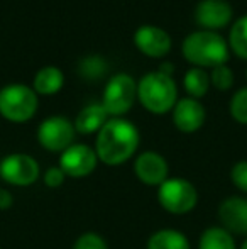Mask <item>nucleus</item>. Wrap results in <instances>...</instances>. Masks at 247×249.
Wrapping results in <instances>:
<instances>
[{"instance_id":"27","label":"nucleus","mask_w":247,"mask_h":249,"mask_svg":"<svg viewBox=\"0 0 247 249\" xmlns=\"http://www.w3.org/2000/svg\"><path fill=\"white\" fill-rule=\"evenodd\" d=\"M12 203H14V197L10 195V192L0 188V210L10 209V207H12Z\"/></svg>"},{"instance_id":"17","label":"nucleus","mask_w":247,"mask_h":249,"mask_svg":"<svg viewBox=\"0 0 247 249\" xmlns=\"http://www.w3.org/2000/svg\"><path fill=\"white\" fill-rule=\"evenodd\" d=\"M148 249H190V243L180 231L161 229L149 237Z\"/></svg>"},{"instance_id":"16","label":"nucleus","mask_w":247,"mask_h":249,"mask_svg":"<svg viewBox=\"0 0 247 249\" xmlns=\"http://www.w3.org/2000/svg\"><path fill=\"white\" fill-rule=\"evenodd\" d=\"M65 85V75L56 66H44L34 76V92L37 95H54Z\"/></svg>"},{"instance_id":"4","label":"nucleus","mask_w":247,"mask_h":249,"mask_svg":"<svg viewBox=\"0 0 247 249\" xmlns=\"http://www.w3.org/2000/svg\"><path fill=\"white\" fill-rule=\"evenodd\" d=\"M37 93L22 83H12L0 90V115L9 122L22 124L37 110Z\"/></svg>"},{"instance_id":"18","label":"nucleus","mask_w":247,"mask_h":249,"mask_svg":"<svg viewBox=\"0 0 247 249\" xmlns=\"http://www.w3.org/2000/svg\"><path fill=\"white\" fill-rule=\"evenodd\" d=\"M183 85H185L186 93L191 99H201V97L207 95L208 87H210V75L205 71L203 68H190L185 73V78H183Z\"/></svg>"},{"instance_id":"28","label":"nucleus","mask_w":247,"mask_h":249,"mask_svg":"<svg viewBox=\"0 0 247 249\" xmlns=\"http://www.w3.org/2000/svg\"><path fill=\"white\" fill-rule=\"evenodd\" d=\"M159 73H163V75H168V76H173V73H175V66H173V63H163V65H159Z\"/></svg>"},{"instance_id":"10","label":"nucleus","mask_w":247,"mask_h":249,"mask_svg":"<svg viewBox=\"0 0 247 249\" xmlns=\"http://www.w3.org/2000/svg\"><path fill=\"white\" fill-rule=\"evenodd\" d=\"M234 9L227 0H200L195 9V22L203 31L224 29L231 24Z\"/></svg>"},{"instance_id":"1","label":"nucleus","mask_w":247,"mask_h":249,"mask_svg":"<svg viewBox=\"0 0 247 249\" xmlns=\"http://www.w3.org/2000/svg\"><path fill=\"white\" fill-rule=\"evenodd\" d=\"M139 131L131 121L120 117L109 119L99 131L95 153L102 163L109 166L122 164L134 156L139 146Z\"/></svg>"},{"instance_id":"15","label":"nucleus","mask_w":247,"mask_h":249,"mask_svg":"<svg viewBox=\"0 0 247 249\" xmlns=\"http://www.w3.org/2000/svg\"><path fill=\"white\" fill-rule=\"evenodd\" d=\"M109 121L105 107L102 104H90L80 110L75 119V131L80 134H93L99 132Z\"/></svg>"},{"instance_id":"12","label":"nucleus","mask_w":247,"mask_h":249,"mask_svg":"<svg viewBox=\"0 0 247 249\" xmlns=\"http://www.w3.org/2000/svg\"><path fill=\"white\" fill-rule=\"evenodd\" d=\"M134 173L144 185L159 187L168 180L169 168L166 160L156 151H146L137 156L134 163Z\"/></svg>"},{"instance_id":"8","label":"nucleus","mask_w":247,"mask_h":249,"mask_svg":"<svg viewBox=\"0 0 247 249\" xmlns=\"http://www.w3.org/2000/svg\"><path fill=\"white\" fill-rule=\"evenodd\" d=\"M39 175V164L29 154L14 153L3 158V161L0 163V177L7 183L16 185V187H29L36 183Z\"/></svg>"},{"instance_id":"3","label":"nucleus","mask_w":247,"mask_h":249,"mask_svg":"<svg viewBox=\"0 0 247 249\" xmlns=\"http://www.w3.org/2000/svg\"><path fill=\"white\" fill-rule=\"evenodd\" d=\"M137 99L148 112L161 115L173 110L178 102V89L173 76L151 71L139 80Z\"/></svg>"},{"instance_id":"11","label":"nucleus","mask_w":247,"mask_h":249,"mask_svg":"<svg viewBox=\"0 0 247 249\" xmlns=\"http://www.w3.org/2000/svg\"><path fill=\"white\" fill-rule=\"evenodd\" d=\"M134 44L148 58H165L171 51V37L165 29L152 24H144L134 33Z\"/></svg>"},{"instance_id":"2","label":"nucleus","mask_w":247,"mask_h":249,"mask_svg":"<svg viewBox=\"0 0 247 249\" xmlns=\"http://www.w3.org/2000/svg\"><path fill=\"white\" fill-rule=\"evenodd\" d=\"M181 53L185 59L197 68H217L227 63L229 43L217 33L197 31L183 39Z\"/></svg>"},{"instance_id":"20","label":"nucleus","mask_w":247,"mask_h":249,"mask_svg":"<svg viewBox=\"0 0 247 249\" xmlns=\"http://www.w3.org/2000/svg\"><path fill=\"white\" fill-rule=\"evenodd\" d=\"M227 43L229 50H232L235 56L247 59V16H242L232 24Z\"/></svg>"},{"instance_id":"19","label":"nucleus","mask_w":247,"mask_h":249,"mask_svg":"<svg viewBox=\"0 0 247 249\" xmlns=\"http://www.w3.org/2000/svg\"><path fill=\"white\" fill-rule=\"evenodd\" d=\"M198 249H235V243L224 227H210L201 234Z\"/></svg>"},{"instance_id":"21","label":"nucleus","mask_w":247,"mask_h":249,"mask_svg":"<svg viewBox=\"0 0 247 249\" xmlns=\"http://www.w3.org/2000/svg\"><path fill=\"white\" fill-rule=\"evenodd\" d=\"M78 71L86 80H99L107 73V61L102 56H86L80 61Z\"/></svg>"},{"instance_id":"25","label":"nucleus","mask_w":247,"mask_h":249,"mask_svg":"<svg viewBox=\"0 0 247 249\" xmlns=\"http://www.w3.org/2000/svg\"><path fill=\"white\" fill-rule=\"evenodd\" d=\"M231 178L232 183L239 188L241 192L247 194V161H239V163L234 164L231 171Z\"/></svg>"},{"instance_id":"7","label":"nucleus","mask_w":247,"mask_h":249,"mask_svg":"<svg viewBox=\"0 0 247 249\" xmlns=\"http://www.w3.org/2000/svg\"><path fill=\"white\" fill-rule=\"evenodd\" d=\"M75 124L63 115H53L43 121L37 129V141L44 149L53 153H63L73 144L75 139Z\"/></svg>"},{"instance_id":"5","label":"nucleus","mask_w":247,"mask_h":249,"mask_svg":"<svg viewBox=\"0 0 247 249\" xmlns=\"http://www.w3.org/2000/svg\"><path fill=\"white\" fill-rule=\"evenodd\" d=\"M137 99V82L129 73H117L107 82L102 105L112 117H122Z\"/></svg>"},{"instance_id":"22","label":"nucleus","mask_w":247,"mask_h":249,"mask_svg":"<svg viewBox=\"0 0 247 249\" xmlns=\"http://www.w3.org/2000/svg\"><path fill=\"white\" fill-rule=\"evenodd\" d=\"M229 110H231V115L239 124L247 125V87L234 93L231 105H229Z\"/></svg>"},{"instance_id":"29","label":"nucleus","mask_w":247,"mask_h":249,"mask_svg":"<svg viewBox=\"0 0 247 249\" xmlns=\"http://www.w3.org/2000/svg\"><path fill=\"white\" fill-rule=\"evenodd\" d=\"M241 249H247V239L244 241V243H242V246H241Z\"/></svg>"},{"instance_id":"26","label":"nucleus","mask_w":247,"mask_h":249,"mask_svg":"<svg viewBox=\"0 0 247 249\" xmlns=\"http://www.w3.org/2000/svg\"><path fill=\"white\" fill-rule=\"evenodd\" d=\"M65 178H66V175L60 166H51V168H48L46 173H44V183L51 188H56V187H61Z\"/></svg>"},{"instance_id":"14","label":"nucleus","mask_w":247,"mask_h":249,"mask_svg":"<svg viewBox=\"0 0 247 249\" xmlns=\"http://www.w3.org/2000/svg\"><path fill=\"white\" fill-rule=\"evenodd\" d=\"M218 219L227 232L247 236V198H225L218 207Z\"/></svg>"},{"instance_id":"6","label":"nucleus","mask_w":247,"mask_h":249,"mask_svg":"<svg viewBox=\"0 0 247 249\" xmlns=\"http://www.w3.org/2000/svg\"><path fill=\"white\" fill-rule=\"evenodd\" d=\"M159 205L169 213H188L198 202L197 188L185 178H168L158 190Z\"/></svg>"},{"instance_id":"23","label":"nucleus","mask_w":247,"mask_h":249,"mask_svg":"<svg viewBox=\"0 0 247 249\" xmlns=\"http://www.w3.org/2000/svg\"><path fill=\"white\" fill-rule=\"evenodd\" d=\"M210 83L220 92H227L234 85V71L227 65L217 66L210 73Z\"/></svg>"},{"instance_id":"24","label":"nucleus","mask_w":247,"mask_h":249,"mask_svg":"<svg viewBox=\"0 0 247 249\" xmlns=\"http://www.w3.org/2000/svg\"><path fill=\"white\" fill-rule=\"evenodd\" d=\"M73 249H109V248H107V243L102 236H99L95 232H86L82 234L76 239Z\"/></svg>"},{"instance_id":"13","label":"nucleus","mask_w":247,"mask_h":249,"mask_svg":"<svg viewBox=\"0 0 247 249\" xmlns=\"http://www.w3.org/2000/svg\"><path fill=\"white\" fill-rule=\"evenodd\" d=\"M205 119H207L205 107L197 99L186 97L178 100L173 107V124L185 134L197 132L205 124Z\"/></svg>"},{"instance_id":"9","label":"nucleus","mask_w":247,"mask_h":249,"mask_svg":"<svg viewBox=\"0 0 247 249\" xmlns=\"http://www.w3.org/2000/svg\"><path fill=\"white\" fill-rule=\"evenodd\" d=\"M97 153L86 144H71L61 153L60 168L66 177L83 178L88 177L97 168Z\"/></svg>"}]
</instances>
